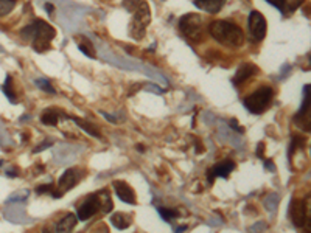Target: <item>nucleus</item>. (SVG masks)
<instances>
[{"label": "nucleus", "instance_id": "58836bf2", "mask_svg": "<svg viewBox=\"0 0 311 233\" xmlns=\"http://www.w3.org/2000/svg\"><path fill=\"white\" fill-rule=\"evenodd\" d=\"M46 8H47V11H49V13H52V11H53V7H52V4H46Z\"/></svg>", "mask_w": 311, "mask_h": 233}, {"label": "nucleus", "instance_id": "4c0bfd02", "mask_svg": "<svg viewBox=\"0 0 311 233\" xmlns=\"http://www.w3.org/2000/svg\"><path fill=\"white\" fill-rule=\"evenodd\" d=\"M42 233H53V230L50 227H44L42 228Z\"/></svg>", "mask_w": 311, "mask_h": 233}, {"label": "nucleus", "instance_id": "20e7f679", "mask_svg": "<svg viewBox=\"0 0 311 233\" xmlns=\"http://www.w3.org/2000/svg\"><path fill=\"white\" fill-rule=\"evenodd\" d=\"M273 97H274V90L268 86H264V87L255 90L254 93H251L249 97L244 98L243 104L251 113H263L269 107Z\"/></svg>", "mask_w": 311, "mask_h": 233}, {"label": "nucleus", "instance_id": "2f4dec72", "mask_svg": "<svg viewBox=\"0 0 311 233\" xmlns=\"http://www.w3.org/2000/svg\"><path fill=\"white\" fill-rule=\"evenodd\" d=\"M91 233H109V228H107L106 224H98Z\"/></svg>", "mask_w": 311, "mask_h": 233}, {"label": "nucleus", "instance_id": "f03ea898", "mask_svg": "<svg viewBox=\"0 0 311 233\" xmlns=\"http://www.w3.org/2000/svg\"><path fill=\"white\" fill-rule=\"evenodd\" d=\"M209 33L215 41L229 49H238L244 44L243 30L227 20H213L209 27Z\"/></svg>", "mask_w": 311, "mask_h": 233}, {"label": "nucleus", "instance_id": "423d86ee", "mask_svg": "<svg viewBox=\"0 0 311 233\" xmlns=\"http://www.w3.org/2000/svg\"><path fill=\"white\" fill-rule=\"evenodd\" d=\"M248 25H249V31H251L254 39H257V41L264 39V36H266V19L260 11H252L249 14Z\"/></svg>", "mask_w": 311, "mask_h": 233}, {"label": "nucleus", "instance_id": "aec40b11", "mask_svg": "<svg viewBox=\"0 0 311 233\" xmlns=\"http://www.w3.org/2000/svg\"><path fill=\"white\" fill-rule=\"evenodd\" d=\"M41 122L44 125H49V126H56L59 123V116H58V112L53 110V109H47L44 110L42 115H41Z\"/></svg>", "mask_w": 311, "mask_h": 233}, {"label": "nucleus", "instance_id": "39448f33", "mask_svg": "<svg viewBox=\"0 0 311 233\" xmlns=\"http://www.w3.org/2000/svg\"><path fill=\"white\" fill-rule=\"evenodd\" d=\"M151 22V13H149V7L146 2H142L140 7L137 8V11L134 13V20L131 23V36L134 39H142L145 36V28L149 25Z\"/></svg>", "mask_w": 311, "mask_h": 233}, {"label": "nucleus", "instance_id": "b1692460", "mask_svg": "<svg viewBox=\"0 0 311 233\" xmlns=\"http://www.w3.org/2000/svg\"><path fill=\"white\" fill-rule=\"evenodd\" d=\"M142 2H143V0H123V7L131 13H136Z\"/></svg>", "mask_w": 311, "mask_h": 233}, {"label": "nucleus", "instance_id": "f8f14e48", "mask_svg": "<svg viewBox=\"0 0 311 233\" xmlns=\"http://www.w3.org/2000/svg\"><path fill=\"white\" fill-rule=\"evenodd\" d=\"M258 72V68L254 64H241L237 70V73L234 76V84L238 86L241 83H244L248 78H251L252 75H255Z\"/></svg>", "mask_w": 311, "mask_h": 233}, {"label": "nucleus", "instance_id": "9d476101", "mask_svg": "<svg viewBox=\"0 0 311 233\" xmlns=\"http://www.w3.org/2000/svg\"><path fill=\"white\" fill-rule=\"evenodd\" d=\"M234 170H235V162L234 160H223V162L216 163L212 170H209V174H207L209 183L212 185L216 177H227Z\"/></svg>", "mask_w": 311, "mask_h": 233}, {"label": "nucleus", "instance_id": "393cba45", "mask_svg": "<svg viewBox=\"0 0 311 233\" xmlns=\"http://www.w3.org/2000/svg\"><path fill=\"white\" fill-rule=\"evenodd\" d=\"M4 92H5V95L8 97V100L11 103L16 101V97H14V92H13V87H11V78L7 76V81H5V86H4Z\"/></svg>", "mask_w": 311, "mask_h": 233}, {"label": "nucleus", "instance_id": "a19ab883", "mask_svg": "<svg viewBox=\"0 0 311 233\" xmlns=\"http://www.w3.org/2000/svg\"><path fill=\"white\" fill-rule=\"evenodd\" d=\"M137 151H139V152H145V146H142V145H137Z\"/></svg>", "mask_w": 311, "mask_h": 233}, {"label": "nucleus", "instance_id": "ea45409f", "mask_svg": "<svg viewBox=\"0 0 311 233\" xmlns=\"http://www.w3.org/2000/svg\"><path fill=\"white\" fill-rule=\"evenodd\" d=\"M7 174H8V176H13V177H14V176L17 174V173H16L14 170H8V171H7Z\"/></svg>", "mask_w": 311, "mask_h": 233}, {"label": "nucleus", "instance_id": "72a5a7b5", "mask_svg": "<svg viewBox=\"0 0 311 233\" xmlns=\"http://www.w3.org/2000/svg\"><path fill=\"white\" fill-rule=\"evenodd\" d=\"M53 143L52 142H46V143H41L37 148H34V152H41V151H44V149H47V148H50Z\"/></svg>", "mask_w": 311, "mask_h": 233}, {"label": "nucleus", "instance_id": "c756f323", "mask_svg": "<svg viewBox=\"0 0 311 233\" xmlns=\"http://www.w3.org/2000/svg\"><path fill=\"white\" fill-rule=\"evenodd\" d=\"M229 126H230V128H234V131H237L238 134H243V132H244V128H243V126H240V125L237 123V120H235V119H232V120L229 122Z\"/></svg>", "mask_w": 311, "mask_h": 233}, {"label": "nucleus", "instance_id": "c9c22d12", "mask_svg": "<svg viewBox=\"0 0 311 233\" xmlns=\"http://www.w3.org/2000/svg\"><path fill=\"white\" fill-rule=\"evenodd\" d=\"M266 2H269L271 5H274L276 8H282V2H283V0H266Z\"/></svg>", "mask_w": 311, "mask_h": 233}, {"label": "nucleus", "instance_id": "f704fd0d", "mask_svg": "<svg viewBox=\"0 0 311 233\" xmlns=\"http://www.w3.org/2000/svg\"><path fill=\"white\" fill-rule=\"evenodd\" d=\"M263 151H264V143L261 142V143H258V146H257V157H263Z\"/></svg>", "mask_w": 311, "mask_h": 233}, {"label": "nucleus", "instance_id": "ddd939ff", "mask_svg": "<svg viewBox=\"0 0 311 233\" xmlns=\"http://www.w3.org/2000/svg\"><path fill=\"white\" fill-rule=\"evenodd\" d=\"M224 4H226V0H195V5L199 10L210 13V14H216L218 11H221Z\"/></svg>", "mask_w": 311, "mask_h": 233}, {"label": "nucleus", "instance_id": "7c9ffc66", "mask_svg": "<svg viewBox=\"0 0 311 233\" xmlns=\"http://www.w3.org/2000/svg\"><path fill=\"white\" fill-rule=\"evenodd\" d=\"M27 196H28L27 191H25V193H22V195H19V193H17V195H13V196L8 199V204H11L13 201H24V199H27Z\"/></svg>", "mask_w": 311, "mask_h": 233}, {"label": "nucleus", "instance_id": "0eeeda50", "mask_svg": "<svg viewBox=\"0 0 311 233\" xmlns=\"http://www.w3.org/2000/svg\"><path fill=\"white\" fill-rule=\"evenodd\" d=\"M100 208H101V205H100V199H98L97 193L91 195V196L86 198V201L78 208V216L76 218L80 221H87V219H91Z\"/></svg>", "mask_w": 311, "mask_h": 233}, {"label": "nucleus", "instance_id": "bb28decb", "mask_svg": "<svg viewBox=\"0 0 311 233\" xmlns=\"http://www.w3.org/2000/svg\"><path fill=\"white\" fill-rule=\"evenodd\" d=\"M36 84L42 89V90H47L49 93H55V89L50 86V83L47 81V80H44V78H41V80H37L36 81Z\"/></svg>", "mask_w": 311, "mask_h": 233}, {"label": "nucleus", "instance_id": "473e14b6", "mask_svg": "<svg viewBox=\"0 0 311 233\" xmlns=\"http://www.w3.org/2000/svg\"><path fill=\"white\" fill-rule=\"evenodd\" d=\"M264 168L271 171V173H276V165H274V162L273 160H266L264 162Z\"/></svg>", "mask_w": 311, "mask_h": 233}, {"label": "nucleus", "instance_id": "6e6552de", "mask_svg": "<svg viewBox=\"0 0 311 233\" xmlns=\"http://www.w3.org/2000/svg\"><path fill=\"white\" fill-rule=\"evenodd\" d=\"M290 219L296 227H305V222L308 221L306 205L302 199H293L290 205Z\"/></svg>", "mask_w": 311, "mask_h": 233}, {"label": "nucleus", "instance_id": "9b49d317", "mask_svg": "<svg viewBox=\"0 0 311 233\" xmlns=\"http://www.w3.org/2000/svg\"><path fill=\"white\" fill-rule=\"evenodd\" d=\"M81 180V174H80V170L76 168H69L67 171H65L59 180H58V186L62 190V191H67L70 188H73V186Z\"/></svg>", "mask_w": 311, "mask_h": 233}, {"label": "nucleus", "instance_id": "f3484780", "mask_svg": "<svg viewBox=\"0 0 311 233\" xmlns=\"http://www.w3.org/2000/svg\"><path fill=\"white\" fill-rule=\"evenodd\" d=\"M97 196H98V199H100L101 212H103V213H110V212H112L114 204H112V199H110L107 190H100V191L97 193Z\"/></svg>", "mask_w": 311, "mask_h": 233}, {"label": "nucleus", "instance_id": "5701e85b", "mask_svg": "<svg viewBox=\"0 0 311 233\" xmlns=\"http://www.w3.org/2000/svg\"><path fill=\"white\" fill-rule=\"evenodd\" d=\"M16 0H0V17L10 14L14 10Z\"/></svg>", "mask_w": 311, "mask_h": 233}, {"label": "nucleus", "instance_id": "37998d69", "mask_svg": "<svg viewBox=\"0 0 311 233\" xmlns=\"http://www.w3.org/2000/svg\"><path fill=\"white\" fill-rule=\"evenodd\" d=\"M246 2H248V4H249V0H246Z\"/></svg>", "mask_w": 311, "mask_h": 233}, {"label": "nucleus", "instance_id": "a211bd4d", "mask_svg": "<svg viewBox=\"0 0 311 233\" xmlns=\"http://www.w3.org/2000/svg\"><path fill=\"white\" fill-rule=\"evenodd\" d=\"M72 120H73L83 131H86L89 135H92V137H95V138H100V137H101L100 131H98L92 123H89V122H86V120H80V119H76V116H72Z\"/></svg>", "mask_w": 311, "mask_h": 233}, {"label": "nucleus", "instance_id": "2eb2a0df", "mask_svg": "<svg viewBox=\"0 0 311 233\" xmlns=\"http://www.w3.org/2000/svg\"><path fill=\"white\" fill-rule=\"evenodd\" d=\"M75 41H76V45H78V49L89 58H95V49H94V44L89 41L86 36L83 34H76L75 36Z\"/></svg>", "mask_w": 311, "mask_h": 233}, {"label": "nucleus", "instance_id": "c85d7f7f", "mask_svg": "<svg viewBox=\"0 0 311 233\" xmlns=\"http://www.w3.org/2000/svg\"><path fill=\"white\" fill-rule=\"evenodd\" d=\"M55 190V185L53 183H47V185H39L36 188V193L37 195H44V193H49V191H53Z\"/></svg>", "mask_w": 311, "mask_h": 233}, {"label": "nucleus", "instance_id": "6ab92c4d", "mask_svg": "<svg viewBox=\"0 0 311 233\" xmlns=\"http://www.w3.org/2000/svg\"><path fill=\"white\" fill-rule=\"evenodd\" d=\"M303 2H305V0H283L280 11L283 13V16H290V14H293L300 5H303Z\"/></svg>", "mask_w": 311, "mask_h": 233}, {"label": "nucleus", "instance_id": "f257e3e1", "mask_svg": "<svg viewBox=\"0 0 311 233\" xmlns=\"http://www.w3.org/2000/svg\"><path fill=\"white\" fill-rule=\"evenodd\" d=\"M22 37L31 41L33 49L39 53H44L50 49V42L56 36V30L50 25V23L44 20H34L31 25L25 27L22 30Z\"/></svg>", "mask_w": 311, "mask_h": 233}, {"label": "nucleus", "instance_id": "4468645a", "mask_svg": "<svg viewBox=\"0 0 311 233\" xmlns=\"http://www.w3.org/2000/svg\"><path fill=\"white\" fill-rule=\"evenodd\" d=\"M76 222H78V218H76L73 213H67V215H65V216L58 222L56 231H58V233H70V231L75 228Z\"/></svg>", "mask_w": 311, "mask_h": 233}, {"label": "nucleus", "instance_id": "e433bc0d", "mask_svg": "<svg viewBox=\"0 0 311 233\" xmlns=\"http://www.w3.org/2000/svg\"><path fill=\"white\" fill-rule=\"evenodd\" d=\"M187 228H188L187 225H179V227L176 228V233H184V231H185Z\"/></svg>", "mask_w": 311, "mask_h": 233}, {"label": "nucleus", "instance_id": "7ed1b4c3", "mask_svg": "<svg viewBox=\"0 0 311 233\" xmlns=\"http://www.w3.org/2000/svg\"><path fill=\"white\" fill-rule=\"evenodd\" d=\"M179 31L181 34L191 44H201L206 37V25H204V19L190 13L181 17L179 20Z\"/></svg>", "mask_w": 311, "mask_h": 233}, {"label": "nucleus", "instance_id": "cd10ccee", "mask_svg": "<svg viewBox=\"0 0 311 233\" xmlns=\"http://www.w3.org/2000/svg\"><path fill=\"white\" fill-rule=\"evenodd\" d=\"M266 228H268V225H266V222H263V221H260V222H257V224H254L252 227H251V233H263Z\"/></svg>", "mask_w": 311, "mask_h": 233}, {"label": "nucleus", "instance_id": "dca6fc26", "mask_svg": "<svg viewBox=\"0 0 311 233\" xmlns=\"http://www.w3.org/2000/svg\"><path fill=\"white\" fill-rule=\"evenodd\" d=\"M110 222H112L119 230H125V228H128V227L131 225V222H132V216L128 215V213H122V212H119V213H115V215L110 216Z\"/></svg>", "mask_w": 311, "mask_h": 233}, {"label": "nucleus", "instance_id": "412c9836", "mask_svg": "<svg viewBox=\"0 0 311 233\" xmlns=\"http://www.w3.org/2000/svg\"><path fill=\"white\" fill-rule=\"evenodd\" d=\"M279 195H268V198L264 199V208L268 210V212L274 213L277 210V205H279Z\"/></svg>", "mask_w": 311, "mask_h": 233}, {"label": "nucleus", "instance_id": "1a4fd4ad", "mask_svg": "<svg viewBox=\"0 0 311 233\" xmlns=\"http://www.w3.org/2000/svg\"><path fill=\"white\" fill-rule=\"evenodd\" d=\"M112 186H114L115 195L119 196L120 201H123L126 204H131V205H136L137 198H136V193H134V190H132L131 185H128L123 180H114Z\"/></svg>", "mask_w": 311, "mask_h": 233}, {"label": "nucleus", "instance_id": "a878e982", "mask_svg": "<svg viewBox=\"0 0 311 233\" xmlns=\"http://www.w3.org/2000/svg\"><path fill=\"white\" fill-rule=\"evenodd\" d=\"M305 143H303V138L302 137H293V143H291V146H290V159L293 157V154L296 152V149L297 148H302Z\"/></svg>", "mask_w": 311, "mask_h": 233}, {"label": "nucleus", "instance_id": "79ce46f5", "mask_svg": "<svg viewBox=\"0 0 311 233\" xmlns=\"http://www.w3.org/2000/svg\"><path fill=\"white\" fill-rule=\"evenodd\" d=\"M2 165H4V162H2V160H0V167H2Z\"/></svg>", "mask_w": 311, "mask_h": 233}, {"label": "nucleus", "instance_id": "4be33fe9", "mask_svg": "<svg viewBox=\"0 0 311 233\" xmlns=\"http://www.w3.org/2000/svg\"><path fill=\"white\" fill-rule=\"evenodd\" d=\"M158 212L161 215V218L167 222H171L173 219H176L177 216H179V213L176 212V210H170V208H158Z\"/></svg>", "mask_w": 311, "mask_h": 233}]
</instances>
